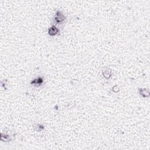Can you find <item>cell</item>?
Listing matches in <instances>:
<instances>
[{
  "mask_svg": "<svg viewBox=\"0 0 150 150\" xmlns=\"http://www.w3.org/2000/svg\"><path fill=\"white\" fill-rule=\"evenodd\" d=\"M0 140L3 141H9L11 140L10 137L6 134H3L1 133V137H0Z\"/></svg>",
  "mask_w": 150,
  "mask_h": 150,
  "instance_id": "5b68a950",
  "label": "cell"
},
{
  "mask_svg": "<svg viewBox=\"0 0 150 150\" xmlns=\"http://www.w3.org/2000/svg\"><path fill=\"white\" fill-rule=\"evenodd\" d=\"M43 78H41V77H38V78H36L34 80L32 81L31 84V85H41V84L43 83Z\"/></svg>",
  "mask_w": 150,
  "mask_h": 150,
  "instance_id": "3957f363",
  "label": "cell"
},
{
  "mask_svg": "<svg viewBox=\"0 0 150 150\" xmlns=\"http://www.w3.org/2000/svg\"><path fill=\"white\" fill-rule=\"evenodd\" d=\"M59 29H57L55 26H52L48 30V34L50 36H55L58 33Z\"/></svg>",
  "mask_w": 150,
  "mask_h": 150,
  "instance_id": "7a4b0ae2",
  "label": "cell"
},
{
  "mask_svg": "<svg viewBox=\"0 0 150 150\" xmlns=\"http://www.w3.org/2000/svg\"><path fill=\"white\" fill-rule=\"evenodd\" d=\"M65 16L63 14L62 12L59 11H57L56 12V14L54 17V21L56 23H57V24L63 23L64 21V20H65Z\"/></svg>",
  "mask_w": 150,
  "mask_h": 150,
  "instance_id": "6da1fadb",
  "label": "cell"
},
{
  "mask_svg": "<svg viewBox=\"0 0 150 150\" xmlns=\"http://www.w3.org/2000/svg\"><path fill=\"white\" fill-rule=\"evenodd\" d=\"M103 76L105 77L106 79H109L110 77L111 76V71H110L109 73L108 72V70H106L103 72Z\"/></svg>",
  "mask_w": 150,
  "mask_h": 150,
  "instance_id": "8992f818",
  "label": "cell"
},
{
  "mask_svg": "<svg viewBox=\"0 0 150 150\" xmlns=\"http://www.w3.org/2000/svg\"><path fill=\"white\" fill-rule=\"evenodd\" d=\"M139 93L143 97H149V92L146 89H139Z\"/></svg>",
  "mask_w": 150,
  "mask_h": 150,
  "instance_id": "277c9868",
  "label": "cell"
}]
</instances>
